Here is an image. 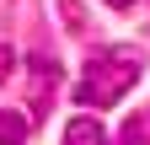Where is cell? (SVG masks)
Wrapping results in <instances>:
<instances>
[{
  "instance_id": "6da1fadb",
  "label": "cell",
  "mask_w": 150,
  "mask_h": 145,
  "mask_svg": "<svg viewBox=\"0 0 150 145\" xmlns=\"http://www.w3.org/2000/svg\"><path fill=\"white\" fill-rule=\"evenodd\" d=\"M139 70H145V54H139V48H129V43L97 48V54L81 65L75 102H81V107H112V102H123V97L139 86Z\"/></svg>"
},
{
  "instance_id": "7a4b0ae2",
  "label": "cell",
  "mask_w": 150,
  "mask_h": 145,
  "mask_svg": "<svg viewBox=\"0 0 150 145\" xmlns=\"http://www.w3.org/2000/svg\"><path fill=\"white\" fill-rule=\"evenodd\" d=\"M64 145H107L102 118H70L64 124Z\"/></svg>"
},
{
  "instance_id": "3957f363",
  "label": "cell",
  "mask_w": 150,
  "mask_h": 145,
  "mask_svg": "<svg viewBox=\"0 0 150 145\" xmlns=\"http://www.w3.org/2000/svg\"><path fill=\"white\" fill-rule=\"evenodd\" d=\"M27 70H32V81H38V102H32V107H43V97L54 92V81H59V65H54V59H43V54H32V59H27Z\"/></svg>"
},
{
  "instance_id": "277c9868",
  "label": "cell",
  "mask_w": 150,
  "mask_h": 145,
  "mask_svg": "<svg viewBox=\"0 0 150 145\" xmlns=\"http://www.w3.org/2000/svg\"><path fill=\"white\" fill-rule=\"evenodd\" d=\"M32 134V118L27 113H0V145H22Z\"/></svg>"
},
{
  "instance_id": "5b68a950",
  "label": "cell",
  "mask_w": 150,
  "mask_h": 145,
  "mask_svg": "<svg viewBox=\"0 0 150 145\" xmlns=\"http://www.w3.org/2000/svg\"><path fill=\"white\" fill-rule=\"evenodd\" d=\"M118 145H150V107H145V113H134V118H123Z\"/></svg>"
},
{
  "instance_id": "8992f818",
  "label": "cell",
  "mask_w": 150,
  "mask_h": 145,
  "mask_svg": "<svg viewBox=\"0 0 150 145\" xmlns=\"http://www.w3.org/2000/svg\"><path fill=\"white\" fill-rule=\"evenodd\" d=\"M11 65H16V54H11L6 43H0V86H6V81H11Z\"/></svg>"
},
{
  "instance_id": "52a82bcc",
  "label": "cell",
  "mask_w": 150,
  "mask_h": 145,
  "mask_svg": "<svg viewBox=\"0 0 150 145\" xmlns=\"http://www.w3.org/2000/svg\"><path fill=\"white\" fill-rule=\"evenodd\" d=\"M107 6H112V11H129V6H134V0H107Z\"/></svg>"
}]
</instances>
